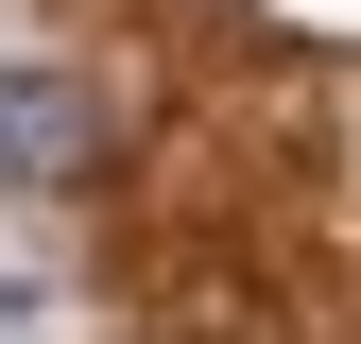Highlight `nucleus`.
<instances>
[{"mask_svg":"<svg viewBox=\"0 0 361 344\" xmlns=\"http://www.w3.org/2000/svg\"><path fill=\"white\" fill-rule=\"evenodd\" d=\"M0 172H18V190H86V172H104V104H86L69 69H0Z\"/></svg>","mask_w":361,"mask_h":344,"instance_id":"obj_1","label":"nucleus"}]
</instances>
